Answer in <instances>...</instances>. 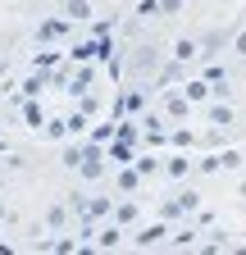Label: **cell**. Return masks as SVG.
Here are the masks:
<instances>
[{
    "instance_id": "obj_1",
    "label": "cell",
    "mask_w": 246,
    "mask_h": 255,
    "mask_svg": "<svg viewBox=\"0 0 246 255\" xmlns=\"http://www.w3.org/2000/svg\"><path fill=\"white\" fill-rule=\"evenodd\" d=\"M173 55H178V59H192V55H196V46H192V41H178V50H173Z\"/></svg>"
},
{
    "instance_id": "obj_2",
    "label": "cell",
    "mask_w": 246,
    "mask_h": 255,
    "mask_svg": "<svg viewBox=\"0 0 246 255\" xmlns=\"http://www.w3.org/2000/svg\"><path fill=\"white\" fill-rule=\"evenodd\" d=\"M69 14L73 18H87V0H69Z\"/></svg>"
}]
</instances>
